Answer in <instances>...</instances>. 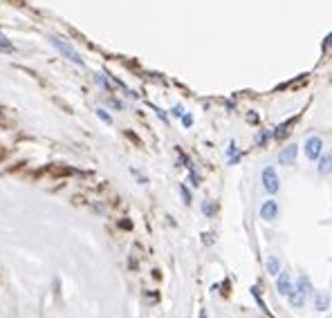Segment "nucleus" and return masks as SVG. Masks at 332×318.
Masks as SVG:
<instances>
[{
  "label": "nucleus",
  "mask_w": 332,
  "mask_h": 318,
  "mask_svg": "<svg viewBox=\"0 0 332 318\" xmlns=\"http://www.w3.org/2000/svg\"><path fill=\"white\" fill-rule=\"evenodd\" d=\"M278 215V204L274 200H269V202H265V204L261 206V218L263 220H274Z\"/></svg>",
  "instance_id": "obj_4"
},
{
  "label": "nucleus",
  "mask_w": 332,
  "mask_h": 318,
  "mask_svg": "<svg viewBox=\"0 0 332 318\" xmlns=\"http://www.w3.org/2000/svg\"><path fill=\"white\" fill-rule=\"evenodd\" d=\"M316 309H328V298H321V296H316Z\"/></svg>",
  "instance_id": "obj_15"
},
{
  "label": "nucleus",
  "mask_w": 332,
  "mask_h": 318,
  "mask_svg": "<svg viewBox=\"0 0 332 318\" xmlns=\"http://www.w3.org/2000/svg\"><path fill=\"white\" fill-rule=\"evenodd\" d=\"M227 155H229V162H232V164H238V162H240V152H238V146H236L234 141L229 143V150H227Z\"/></svg>",
  "instance_id": "obj_9"
},
{
  "label": "nucleus",
  "mask_w": 332,
  "mask_h": 318,
  "mask_svg": "<svg viewBox=\"0 0 332 318\" xmlns=\"http://www.w3.org/2000/svg\"><path fill=\"white\" fill-rule=\"evenodd\" d=\"M50 43H52V45L56 47V50L61 52V54L65 56L67 61H72V63H76V65H83V59H81V56H79V52H76V50H72V47L67 45V43H63V41H61V38L52 36V38H50Z\"/></svg>",
  "instance_id": "obj_1"
},
{
  "label": "nucleus",
  "mask_w": 332,
  "mask_h": 318,
  "mask_svg": "<svg viewBox=\"0 0 332 318\" xmlns=\"http://www.w3.org/2000/svg\"><path fill=\"white\" fill-rule=\"evenodd\" d=\"M296 152H299V148H296V146H287L285 150L278 155V162L285 164V166H287V164H294L296 162Z\"/></svg>",
  "instance_id": "obj_5"
},
{
  "label": "nucleus",
  "mask_w": 332,
  "mask_h": 318,
  "mask_svg": "<svg viewBox=\"0 0 332 318\" xmlns=\"http://www.w3.org/2000/svg\"><path fill=\"white\" fill-rule=\"evenodd\" d=\"M173 114H177V117H180V114H182V105H175V108H173Z\"/></svg>",
  "instance_id": "obj_19"
},
{
  "label": "nucleus",
  "mask_w": 332,
  "mask_h": 318,
  "mask_svg": "<svg viewBox=\"0 0 332 318\" xmlns=\"http://www.w3.org/2000/svg\"><path fill=\"white\" fill-rule=\"evenodd\" d=\"M252 293H254V298H256V302H258V307H261L263 311L267 314V307H265V302H263V298H261V287H252Z\"/></svg>",
  "instance_id": "obj_12"
},
{
  "label": "nucleus",
  "mask_w": 332,
  "mask_h": 318,
  "mask_svg": "<svg viewBox=\"0 0 332 318\" xmlns=\"http://www.w3.org/2000/svg\"><path fill=\"white\" fill-rule=\"evenodd\" d=\"M319 173H321V175H328V173H330V155H328V152H325L323 159H321V164H319Z\"/></svg>",
  "instance_id": "obj_11"
},
{
  "label": "nucleus",
  "mask_w": 332,
  "mask_h": 318,
  "mask_svg": "<svg viewBox=\"0 0 332 318\" xmlns=\"http://www.w3.org/2000/svg\"><path fill=\"white\" fill-rule=\"evenodd\" d=\"M202 318H206V314H204V311H202Z\"/></svg>",
  "instance_id": "obj_21"
},
{
  "label": "nucleus",
  "mask_w": 332,
  "mask_h": 318,
  "mask_svg": "<svg viewBox=\"0 0 332 318\" xmlns=\"http://www.w3.org/2000/svg\"><path fill=\"white\" fill-rule=\"evenodd\" d=\"M267 137H269V132H267V130H263V132H261V134H258V137H256V143H258V146H263Z\"/></svg>",
  "instance_id": "obj_17"
},
{
  "label": "nucleus",
  "mask_w": 332,
  "mask_h": 318,
  "mask_svg": "<svg viewBox=\"0 0 332 318\" xmlns=\"http://www.w3.org/2000/svg\"><path fill=\"white\" fill-rule=\"evenodd\" d=\"M321 150H323V141H321L319 137H310L305 141V155L310 159H316L321 155Z\"/></svg>",
  "instance_id": "obj_3"
},
{
  "label": "nucleus",
  "mask_w": 332,
  "mask_h": 318,
  "mask_svg": "<svg viewBox=\"0 0 332 318\" xmlns=\"http://www.w3.org/2000/svg\"><path fill=\"white\" fill-rule=\"evenodd\" d=\"M191 184H193V186H198V184H200V177L195 175L193 171H191Z\"/></svg>",
  "instance_id": "obj_18"
},
{
  "label": "nucleus",
  "mask_w": 332,
  "mask_h": 318,
  "mask_svg": "<svg viewBox=\"0 0 332 318\" xmlns=\"http://www.w3.org/2000/svg\"><path fill=\"white\" fill-rule=\"evenodd\" d=\"M296 119H299V117H294V119H292V121L290 123H283V126H278V130H274V137H276V139H283V137H285V134L287 132H290V126H292V123H294L296 121Z\"/></svg>",
  "instance_id": "obj_7"
},
{
  "label": "nucleus",
  "mask_w": 332,
  "mask_h": 318,
  "mask_svg": "<svg viewBox=\"0 0 332 318\" xmlns=\"http://www.w3.org/2000/svg\"><path fill=\"white\" fill-rule=\"evenodd\" d=\"M299 293H301V296H307V293H312V285H310V280H307L305 276L299 278Z\"/></svg>",
  "instance_id": "obj_8"
},
{
  "label": "nucleus",
  "mask_w": 332,
  "mask_h": 318,
  "mask_svg": "<svg viewBox=\"0 0 332 318\" xmlns=\"http://www.w3.org/2000/svg\"><path fill=\"white\" fill-rule=\"evenodd\" d=\"M202 211L206 213V218H213V204H211V202H204V204H202Z\"/></svg>",
  "instance_id": "obj_14"
},
{
  "label": "nucleus",
  "mask_w": 332,
  "mask_h": 318,
  "mask_svg": "<svg viewBox=\"0 0 332 318\" xmlns=\"http://www.w3.org/2000/svg\"><path fill=\"white\" fill-rule=\"evenodd\" d=\"M191 121H193V117H191V114H186V117H184V126H191Z\"/></svg>",
  "instance_id": "obj_20"
},
{
  "label": "nucleus",
  "mask_w": 332,
  "mask_h": 318,
  "mask_svg": "<svg viewBox=\"0 0 332 318\" xmlns=\"http://www.w3.org/2000/svg\"><path fill=\"white\" fill-rule=\"evenodd\" d=\"M292 289H294V287H292L287 273H281V276H278V293H281V296H285V293H290Z\"/></svg>",
  "instance_id": "obj_6"
},
{
  "label": "nucleus",
  "mask_w": 332,
  "mask_h": 318,
  "mask_svg": "<svg viewBox=\"0 0 332 318\" xmlns=\"http://www.w3.org/2000/svg\"><path fill=\"white\" fill-rule=\"evenodd\" d=\"M267 269H269V273H278V271H281V264H278V258H274V255H272V258L267 260Z\"/></svg>",
  "instance_id": "obj_13"
},
{
  "label": "nucleus",
  "mask_w": 332,
  "mask_h": 318,
  "mask_svg": "<svg viewBox=\"0 0 332 318\" xmlns=\"http://www.w3.org/2000/svg\"><path fill=\"white\" fill-rule=\"evenodd\" d=\"M0 52H3V54H12V52H14V45L7 41L5 34H0Z\"/></svg>",
  "instance_id": "obj_10"
},
{
  "label": "nucleus",
  "mask_w": 332,
  "mask_h": 318,
  "mask_svg": "<svg viewBox=\"0 0 332 318\" xmlns=\"http://www.w3.org/2000/svg\"><path fill=\"white\" fill-rule=\"evenodd\" d=\"M263 186H265V191L269 195H274V193L278 191V177H276V171H274V168H265V171H263Z\"/></svg>",
  "instance_id": "obj_2"
},
{
  "label": "nucleus",
  "mask_w": 332,
  "mask_h": 318,
  "mask_svg": "<svg viewBox=\"0 0 332 318\" xmlns=\"http://www.w3.org/2000/svg\"><path fill=\"white\" fill-rule=\"evenodd\" d=\"M97 117H99V119H101V121H103V123H113V119H110V114H105L103 110H97Z\"/></svg>",
  "instance_id": "obj_16"
}]
</instances>
